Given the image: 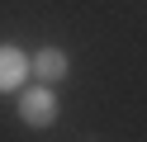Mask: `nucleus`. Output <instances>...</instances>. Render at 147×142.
Masks as SVG:
<instances>
[{"mask_svg":"<svg viewBox=\"0 0 147 142\" xmlns=\"http://www.w3.org/2000/svg\"><path fill=\"white\" fill-rule=\"evenodd\" d=\"M24 81H29V57L14 43H0V95L24 90Z\"/></svg>","mask_w":147,"mask_h":142,"instance_id":"obj_3","label":"nucleus"},{"mask_svg":"<svg viewBox=\"0 0 147 142\" xmlns=\"http://www.w3.org/2000/svg\"><path fill=\"white\" fill-rule=\"evenodd\" d=\"M67 71H71V62H67L62 47H38V52L29 57V76H33V81H43V85L67 81Z\"/></svg>","mask_w":147,"mask_h":142,"instance_id":"obj_2","label":"nucleus"},{"mask_svg":"<svg viewBox=\"0 0 147 142\" xmlns=\"http://www.w3.org/2000/svg\"><path fill=\"white\" fill-rule=\"evenodd\" d=\"M19 123H29V128H52L57 123V95H52V85H24L19 90Z\"/></svg>","mask_w":147,"mask_h":142,"instance_id":"obj_1","label":"nucleus"}]
</instances>
